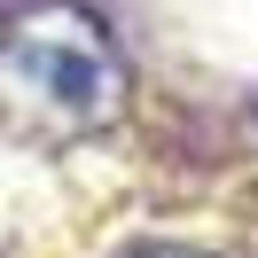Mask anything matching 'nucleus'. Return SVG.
I'll return each instance as SVG.
<instances>
[{"mask_svg": "<svg viewBox=\"0 0 258 258\" xmlns=\"http://www.w3.org/2000/svg\"><path fill=\"white\" fill-rule=\"evenodd\" d=\"M149 258H204V250H149Z\"/></svg>", "mask_w": 258, "mask_h": 258, "instance_id": "nucleus-2", "label": "nucleus"}, {"mask_svg": "<svg viewBox=\"0 0 258 258\" xmlns=\"http://www.w3.org/2000/svg\"><path fill=\"white\" fill-rule=\"evenodd\" d=\"M0 102L39 133H94L117 110V55L79 8H39L0 39Z\"/></svg>", "mask_w": 258, "mask_h": 258, "instance_id": "nucleus-1", "label": "nucleus"}]
</instances>
